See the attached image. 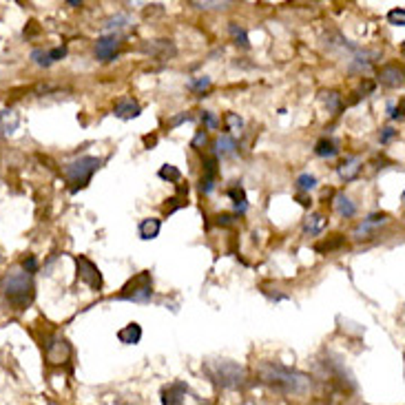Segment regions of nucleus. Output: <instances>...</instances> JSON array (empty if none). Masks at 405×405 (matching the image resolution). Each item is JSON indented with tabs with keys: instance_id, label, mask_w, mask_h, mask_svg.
Segmentation results:
<instances>
[{
	"instance_id": "obj_1",
	"label": "nucleus",
	"mask_w": 405,
	"mask_h": 405,
	"mask_svg": "<svg viewBox=\"0 0 405 405\" xmlns=\"http://www.w3.org/2000/svg\"><path fill=\"white\" fill-rule=\"evenodd\" d=\"M257 377L270 390H275L279 394H288V396L308 394L312 388L308 374L293 370V368H286V366H281V363H275V361H261L257 366Z\"/></svg>"
},
{
	"instance_id": "obj_2",
	"label": "nucleus",
	"mask_w": 405,
	"mask_h": 405,
	"mask_svg": "<svg viewBox=\"0 0 405 405\" xmlns=\"http://www.w3.org/2000/svg\"><path fill=\"white\" fill-rule=\"evenodd\" d=\"M0 290H3L5 301L9 303V308L20 312L31 306V301L36 297V283L33 275L25 273L20 266H14L5 273V277L0 279Z\"/></svg>"
},
{
	"instance_id": "obj_3",
	"label": "nucleus",
	"mask_w": 405,
	"mask_h": 405,
	"mask_svg": "<svg viewBox=\"0 0 405 405\" xmlns=\"http://www.w3.org/2000/svg\"><path fill=\"white\" fill-rule=\"evenodd\" d=\"M204 372L213 383H217L224 390H244L248 386V372L244 366L231 361V359H213L206 361Z\"/></svg>"
},
{
	"instance_id": "obj_4",
	"label": "nucleus",
	"mask_w": 405,
	"mask_h": 405,
	"mask_svg": "<svg viewBox=\"0 0 405 405\" xmlns=\"http://www.w3.org/2000/svg\"><path fill=\"white\" fill-rule=\"evenodd\" d=\"M100 164H102V162L93 155H83V157L69 162V164L65 167V177L69 182V191L78 193V191L87 189L93 173L100 169Z\"/></svg>"
},
{
	"instance_id": "obj_5",
	"label": "nucleus",
	"mask_w": 405,
	"mask_h": 405,
	"mask_svg": "<svg viewBox=\"0 0 405 405\" xmlns=\"http://www.w3.org/2000/svg\"><path fill=\"white\" fill-rule=\"evenodd\" d=\"M153 297V277L149 270H142L135 277H131L122 290L115 295L120 301H133V303H149Z\"/></svg>"
},
{
	"instance_id": "obj_6",
	"label": "nucleus",
	"mask_w": 405,
	"mask_h": 405,
	"mask_svg": "<svg viewBox=\"0 0 405 405\" xmlns=\"http://www.w3.org/2000/svg\"><path fill=\"white\" fill-rule=\"evenodd\" d=\"M73 261H75V268H78V279L83 283H87V286L95 293L102 290L105 279H102V273H100V268L93 264V261L85 255H75Z\"/></svg>"
},
{
	"instance_id": "obj_7",
	"label": "nucleus",
	"mask_w": 405,
	"mask_h": 405,
	"mask_svg": "<svg viewBox=\"0 0 405 405\" xmlns=\"http://www.w3.org/2000/svg\"><path fill=\"white\" fill-rule=\"evenodd\" d=\"M45 357L49 366H65V363L71 359V343L65 337H51L45 343Z\"/></svg>"
},
{
	"instance_id": "obj_8",
	"label": "nucleus",
	"mask_w": 405,
	"mask_h": 405,
	"mask_svg": "<svg viewBox=\"0 0 405 405\" xmlns=\"http://www.w3.org/2000/svg\"><path fill=\"white\" fill-rule=\"evenodd\" d=\"M193 396L191 388L186 383L182 381H175L171 386H167L162 390V405H186V401Z\"/></svg>"
},
{
	"instance_id": "obj_9",
	"label": "nucleus",
	"mask_w": 405,
	"mask_h": 405,
	"mask_svg": "<svg viewBox=\"0 0 405 405\" xmlns=\"http://www.w3.org/2000/svg\"><path fill=\"white\" fill-rule=\"evenodd\" d=\"M93 51H95V58L100 60V63H111V60H115V56L120 51V36L111 33V36L98 38Z\"/></svg>"
},
{
	"instance_id": "obj_10",
	"label": "nucleus",
	"mask_w": 405,
	"mask_h": 405,
	"mask_svg": "<svg viewBox=\"0 0 405 405\" xmlns=\"http://www.w3.org/2000/svg\"><path fill=\"white\" fill-rule=\"evenodd\" d=\"M201 167H204V173H201V179H199V191L209 195L213 189H215V182H217V175H219V167H217V157L211 155L201 162Z\"/></svg>"
},
{
	"instance_id": "obj_11",
	"label": "nucleus",
	"mask_w": 405,
	"mask_h": 405,
	"mask_svg": "<svg viewBox=\"0 0 405 405\" xmlns=\"http://www.w3.org/2000/svg\"><path fill=\"white\" fill-rule=\"evenodd\" d=\"M67 56V47H56V49H33L31 51V60L40 67H51L58 60H63Z\"/></svg>"
},
{
	"instance_id": "obj_12",
	"label": "nucleus",
	"mask_w": 405,
	"mask_h": 405,
	"mask_svg": "<svg viewBox=\"0 0 405 405\" xmlns=\"http://www.w3.org/2000/svg\"><path fill=\"white\" fill-rule=\"evenodd\" d=\"M142 113V107L137 105V100L133 98H122V100H117V105H115V115L120 120H133Z\"/></svg>"
},
{
	"instance_id": "obj_13",
	"label": "nucleus",
	"mask_w": 405,
	"mask_h": 405,
	"mask_svg": "<svg viewBox=\"0 0 405 405\" xmlns=\"http://www.w3.org/2000/svg\"><path fill=\"white\" fill-rule=\"evenodd\" d=\"M379 80H381V85H386V87H401L403 85V69L399 65H388V67H383L381 73H379Z\"/></svg>"
},
{
	"instance_id": "obj_14",
	"label": "nucleus",
	"mask_w": 405,
	"mask_h": 405,
	"mask_svg": "<svg viewBox=\"0 0 405 405\" xmlns=\"http://www.w3.org/2000/svg\"><path fill=\"white\" fill-rule=\"evenodd\" d=\"M144 51L151 53L153 58H159V60L175 56V47L171 45V40H153V43L144 45Z\"/></svg>"
},
{
	"instance_id": "obj_15",
	"label": "nucleus",
	"mask_w": 405,
	"mask_h": 405,
	"mask_svg": "<svg viewBox=\"0 0 405 405\" xmlns=\"http://www.w3.org/2000/svg\"><path fill=\"white\" fill-rule=\"evenodd\" d=\"M140 339H142V326L135 321L117 330V341L125 343V346H135V343H140Z\"/></svg>"
},
{
	"instance_id": "obj_16",
	"label": "nucleus",
	"mask_w": 405,
	"mask_h": 405,
	"mask_svg": "<svg viewBox=\"0 0 405 405\" xmlns=\"http://www.w3.org/2000/svg\"><path fill=\"white\" fill-rule=\"evenodd\" d=\"M388 215L386 213H377V215H370L366 221H363V224L357 228V237H366V235H370V231H377V228H381L383 224H388Z\"/></svg>"
},
{
	"instance_id": "obj_17",
	"label": "nucleus",
	"mask_w": 405,
	"mask_h": 405,
	"mask_svg": "<svg viewBox=\"0 0 405 405\" xmlns=\"http://www.w3.org/2000/svg\"><path fill=\"white\" fill-rule=\"evenodd\" d=\"M159 228H162V221L155 219V217L142 219V221H140V226H137L142 239H155V237L159 235Z\"/></svg>"
},
{
	"instance_id": "obj_18",
	"label": "nucleus",
	"mask_w": 405,
	"mask_h": 405,
	"mask_svg": "<svg viewBox=\"0 0 405 405\" xmlns=\"http://www.w3.org/2000/svg\"><path fill=\"white\" fill-rule=\"evenodd\" d=\"M215 153L221 157H233L237 153V142L231 135H219L215 140Z\"/></svg>"
},
{
	"instance_id": "obj_19",
	"label": "nucleus",
	"mask_w": 405,
	"mask_h": 405,
	"mask_svg": "<svg viewBox=\"0 0 405 405\" xmlns=\"http://www.w3.org/2000/svg\"><path fill=\"white\" fill-rule=\"evenodd\" d=\"M315 153L319 157H335L339 153V144H337V140L332 137H321L317 142V147H315Z\"/></svg>"
},
{
	"instance_id": "obj_20",
	"label": "nucleus",
	"mask_w": 405,
	"mask_h": 405,
	"mask_svg": "<svg viewBox=\"0 0 405 405\" xmlns=\"http://www.w3.org/2000/svg\"><path fill=\"white\" fill-rule=\"evenodd\" d=\"M226 193H228V197L235 201V209H237V213H246V211H248V197H246V191L241 189L239 184L231 186Z\"/></svg>"
},
{
	"instance_id": "obj_21",
	"label": "nucleus",
	"mask_w": 405,
	"mask_h": 405,
	"mask_svg": "<svg viewBox=\"0 0 405 405\" xmlns=\"http://www.w3.org/2000/svg\"><path fill=\"white\" fill-rule=\"evenodd\" d=\"M326 224H328V219L323 217V215H310L308 219H306V224H303V233L306 235H319L323 228H326Z\"/></svg>"
},
{
	"instance_id": "obj_22",
	"label": "nucleus",
	"mask_w": 405,
	"mask_h": 405,
	"mask_svg": "<svg viewBox=\"0 0 405 405\" xmlns=\"http://www.w3.org/2000/svg\"><path fill=\"white\" fill-rule=\"evenodd\" d=\"M359 171H361V162H359L357 157H348V159L339 167V175H341L343 179H354V177L359 175Z\"/></svg>"
},
{
	"instance_id": "obj_23",
	"label": "nucleus",
	"mask_w": 405,
	"mask_h": 405,
	"mask_svg": "<svg viewBox=\"0 0 405 405\" xmlns=\"http://www.w3.org/2000/svg\"><path fill=\"white\" fill-rule=\"evenodd\" d=\"M335 206H337L339 215H343V217H352L357 213L354 201L350 197H346V195H337L335 197Z\"/></svg>"
},
{
	"instance_id": "obj_24",
	"label": "nucleus",
	"mask_w": 405,
	"mask_h": 405,
	"mask_svg": "<svg viewBox=\"0 0 405 405\" xmlns=\"http://www.w3.org/2000/svg\"><path fill=\"white\" fill-rule=\"evenodd\" d=\"M228 31H231V36H233V40H235L237 47H241V49H248V47H251V40H248V33H246L244 27H239L237 23H231Z\"/></svg>"
},
{
	"instance_id": "obj_25",
	"label": "nucleus",
	"mask_w": 405,
	"mask_h": 405,
	"mask_svg": "<svg viewBox=\"0 0 405 405\" xmlns=\"http://www.w3.org/2000/svg\"><path fill=\"white\" fill-rule=\"evenodd\" d=\"M317 186V177L310 175V173H303L297 177V191L299 193H306V191H312Z\"/></svg>"
},
{
	"instance_id": "obj_26",
	"label": "nucleus",
	"mask_w": 405,
	"mask_h": 405,
	"mask_svg": "<svg viewBox=\"0 0 405 405\" xmlns=\"http://www.w3.org/2000/svg\"><path fill=\"white\" fill-rule=\"evenodd\" d=\"M162 179H169V182H179L182 179V171L177 169V167H173V164H164L159 169V173H157Z\"/></svg>"
},
{
	"instance_id": "obj_27",
	"label": "nucleus",
	"mask_w": 405,
	"mask_h": 405,
	"mask_svg": "<svg viewBox=\"0 0 405 405\" xmlns=\"http://www.w3.org/2000/svg\"><path fill=\"white\" fill-rule=\"evenodd\" d=\"M323 100H326V107L332 111V113H339L341 111V95L330 91V93H323Z\"/></svg>"
},
{
	"instance_id": "obj_28",
	"label": "nucleus",
	"mask_w": 405,
	"mask_h": 405,
	"mask_svg": "<svg viewBox=\"0 0 405 405\" xmlns=\"http://www.w3.org/2000/svg\"><path fill=\"white\" fill-rule=\"evenodd\" d=\"M226 127L231 133H239L241 127H244V120H241L237 113H226Z\"/></svg>"
},
{
	"instance_id": "obj_29",
	"label": "nucleus",
	"mask_w": 405,
	"mask_h": 405,
	"mask_svg": "<svg viewBox=\"0 0 405 405\" xmlns=\"http://www.w3.org/2000/svg\"><path fill=\"white\" fill-rule=\"evenodd\" d=\"M388 20H390V25H396V27H403L405 25V9L399 7V9H392L388 14Z\"/></svg>"
},
{
	"instance_id": "obj_30",
	"label": "nucleus",
	"mask_w": 405,
	"mask_h": 405,
	"mask_svg": "<svg viewBox=\"0 0 405 405\" xmlns=\"http://www.w3.org/2000/svg\"><path fill=\"white\" fill-rule=\"evenodd\" d=\"M129 23H131L129 16H115V18L107 20L105 29H120V27H125V25H129Z\"/></svg>"
},
{
	"instance_id": "obj_31",
	"label": "nucleus",
	"mask_w": 405,
	"mask_h": 405,
	"mask_svg": "<svg viewBox=\"0 0 405 405\" xmlns=\"http://www.w3.org/2000/svg\"><path fill=\"white\" fill-rule=\"evenodd\" d=\"M20 268H23L25 273H29V275H33V273L38 270V259H36L33 255H27V257L23 259V266H20Z\"/></svg>"
},
{
	"instance_id": "obj_32",
	"label": "nucleus",
	"mask_w": 405,
	"mask_h": 405,
	"mask_svg": "<svg viewBox=\"0 0 405 405\" xmlns=\"http://www.w3.org/2000/svg\"><path fill=\"white\" fill-rule=\"evenodd\" d=\"M193 7H197V9H226V7H231V3H191Z\"/></svg>"
},
{
	"instance_id": "obj_33",
	"label": "nucleus",
	"mask_w": 405,
	"mask_h": 405,
	"mask_svg": "<svg viewBox=\"0 0 405 405\" xmlns=\"http://www.w3.org/2000/svg\"><path fill=\"white\" fill-rule=\"evenodd\" d=\"M343 244V237L341 235H337V239H332V241H326V244H319L317 246V251L321 253V251H332V248H339Z\"/></svg>"
},
{
	"instance_id": "obj_34",
	"label": "nucleus",
	"mask_w": 405,
	"mask_h": 405,
	"mask_svg": "<svg viewBox=\"0 0 405 405\" xmlns=\"http://www.w3.org/2000/svg\"><path fill=\"white\" fill-rule=\"evenodd\" d=\"M211 87V78H199V80H193L191 83V89H195V91H204V89H209Z\"/></svg>"
},
{
	"instance_id": "obj_35",
	"label": "nucleus",
	"mask_w": 405,
	"mask_h": 405,
	"mask_svg": "<svg viewBox=\"0 0 405 405\" xmlns=\"http://www.w3.org/2000/svg\"><path fill=\"white\" fill-rule=\"evenodd\" d=\"M201 120H204V125H206L209 129H217V127H219L217 117H215L211 111H204V113H201Z\"/></svg>"
},
{
	"instance_id": "obj_36",
	"label": "nucleus",
	"mask_w": 405,
	"mask_h": 405,
	"mask_svg": "<svg viewBox=\"0 0 405 405\" xmlns=\"http://www.w3.org/2000/svg\"><path fill=\"white\" fill-rule=\"evenodd\" d=\"M206 144V131H197V135H195V140H193V149H201Z\"/></svg>"
},
{
	"instance_id": "obj_37",
	"label": "nucleus",
	"mask_w": 405,
	"mask_h": 405,
	"mask_svg": "<svg viewBox=\"0 0 405 405\" xmlns=\"http://www.w3.org/2000/svg\"><path fill=\"white\" fill-rule=\"evenodd\" d=\"M189 120H193V115H191V113H179L177 117H173V120H171L169 127H179L182 122H189Z\"/></svg>"
},
{
	"instance_id": "obj_38",
	"label": "nucleus",
	"mask_w": 405,
	"mask_h": 405,
	"mask_svg": "<svg viewBox=\"0 0 405 405\" xmlns=\"http://www.w3.org/2000/svg\"><path fill=\"white\" fill-rule=\"evenodd\" d=\"M392 137H396V131L388 127V129H383V133H381V137H379V140H381V144H388V142H390Z\"/></svg>"
},
{
	"instance_id": "obj_39",
	"label": "nucleus",
	"mask_w": 405,
	"mask_h": 405,
	"mask_svg": "<svg viewBox=\"0 0 405 405\" xmlns=\"http://www.w3.org/2000/svg\"><path fill=\"white\" fill-rule=\"evenodd\" d=\"M217 224L219 226H231V224H235V217L233 215H219L217 217Z\"/></svg>"
},
{
	"instance_id": "obj_40",
	"label": "nucleus",
	"mask_w": 405,
	"mask_h": 405,
	"mask_svg": "<svg viewBox=\"0 0 405 405\" xmlns=\"http://www.w3.org/2000/svg\"><path fill=\"white\" fill-rule=\"evenodd\" d=\"M144 142H147V144H155V137H149V135H147Z\"/></svg>"
}]
</instances>
